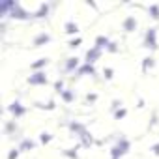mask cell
<instances>
[{"label":"cell","instance_id":"cell-18","mask_svg":"<svg viewBox=\"0 0 159 159\" xmlns=\"http://www.w3.org/2000/svg\"><path fill=\"white\" fill-rule=\"evenodd\" d=\"M153 66V58H144V71Z\"/></svg>","mask_w":159,"mask_h":159},{"label":"cell","instance_id":"cell-16","mask_svg":"<svg viewBox=\"0 0 159 159\" xmlns=\"http://www.w3.org/2000/svg\"><path fill=\"white\" fill-rule=\"evenodd\" d=\"M34 146H36V144H34V142H32V140H28V139H25V140H23V144H21V148H19V150H26V148H30V150H32V148H34Z\"/></svg>","mask_w":159,"mask_h":159},{"label":"cell","instance_id":"cell-7","mask_svg":"<svg viewBox=\"0 0 159 159\" xmlns=\"http://www.w3.org/2000/svg\"><path fill=\"white\" fill-rule=\"evenodd\" d=\"M10 111L15 114V118H17V116H21V114H25V109L21 107V103H19V101H13V103L10 105Z\"/></svg>","mask_w":159,"mask_h":159},{"label":"cell","instance_id":"cell-6","mask_svg":"<svg viewBox=\"0 0 159 159\" xmlns=\"http://www.w3.org/2000/svg\"><path fill=\"white\" fill-rule=\"evenodd\" d=\"M124 28H125L127 32H133V30L137 28V19H135V17H127V19L124 21Z\"/></svg>","mask_w":159,"mask_h":159},{"label":"cell","instance_id":"cell-5","mask_svg":"<svg viewBox=\"0 0 159 159\" xmlns=\"http://www.w3.org/2000/svg\"><path fill=\"white\" fill-rule=\"evenodd\" d=\"M99 54H101V51H99V49H96V47H94V49H90V51L86 52V64H94V62L99 58Z\"/></svg>","mask_w":159,"mask_h":159},{"label":"cell","instance_id":"cell-25","mask_svg":"<svg viewBox=\"0 0 159 159\" xmlns=\"http://www.w3.org/2000/svg\"><path fill=\"white\" fill-rule=\"evenodd\" d=\"M105 73H107V75H105V77H107V79H111V77H112V69H107V71H105Z\"/></svg>","mask_w":159,"mask_h":159},{"label":"cell","instance_id":"cell-23","mask_svg":"<svg viewBox=\"0 0 159 159\" xmlns=\"http://www.w3.org/2000/svg\"><path fill=\"white\" fill-rule=\"evenodd\" d=\"M124 116H125V109H122V111H118V112H116V118H118V120H120V118H124Z\"/></svg>","mask_w":159,"mask_h":159},{"label":"cell","instance_id":"cell-19","mask_svg":"<svg viewBox=\"0 0 159 159\" xmlns=\"http://www.w3.org/2000/svg\"><path fill=\"white\" fill-rule=\"evenodd\" d=\"M54 88H56V92H60V94H62V92H64V90H62V88H64V84H62V81H56V84H54Z\"/></svg>","mask_w":159,"mask_h":159},{"label":"cell","instance_id":"cell-10","mask_svg":"<svg viewBox=\"0 0 159 159\" xmlns=\"http://www.w3.org/2000/svg\"><path fill=\"white\" fill-rule=\"evenodd\" d=\"M47 41H51V36H49V34H39V36L34 39V45L39 47V45H43V43H47Z\"/></svg>","mask_w":159,"mask_h":159},{"label":"cell","instance_id":"cell-22","mask_svg":"<svg viewBox=\"0 0 159 159\" xmlns=\"http://www.w3.org/2000/svg\"><path fill=\"white\" fill-rule=\"evenodd\" d=\"M17 155H19V152H17V150H13V152H10L8 159H17Z\"/></svg>","mask_w":159,"mask_h":159},{"label":"cell","instance_id":"cell-1","mask_svg":"<svg viewBox=\"0 0 159 159\" xmlns=\"http://www.w3.org/2000/svg\"><path fill=\"white\" fill-rule=\"evenodd\" d=\"M127 150H129V142L125 140V139H120V142L112 148V157H122L124 153H127Z\"/></svg>","mask_w":159,"mask_h":159},{"label":"cell","instance_id":"cell-9","mask_svg":"<svg viewBox=\"0 0 159 159\" xmlns=\"http://www.w3.org/2000/svg\"><path fill=\"white\" fill-rule=\"evenodd\" d=\"M64 28H66L67 34H77V32H79V26H77V23H73V21H67V23L64 25Z\"/></svg>","mask_w":159,"mask_h":159},{"label":"cell","instance_id":"cell-24","mask_svg":"<svg viewBox=\"0 0 159 159\" xmlns=\"http://www.w3.org/2000/svg\"><path fill=\"white\" fill-rule=\"evenodd\" d=\"M152 152H153L155 155H159V144H155V146H152Z\"/></svg>","mask_w":159,"mask_h":159},{"label":"cell","instance_id":"cell-11","mask_svg":"<svg viewBox=\"0 0 159 159\" xmlns=\"http://www.w3.org/2000/svg\"><path fill=\"white\" fill-rule=\"evenodd\" d=\"M47 62H49V58H39V60H38V62H34L30 67H32V69H39V67L47 66Z\"/></svg>","mask_w":159,"mask_h":159},{"label":"cell","instance_id":"cell-8","mask_svg":"<svg viewBox=\"0 0 159 159\" xmlns=\"http://www.w3.org/2000/svg\"><path fill=\"white\" fill-rule=\"evenodd\" d=\"M11 15H13V17H17V19H26V15H28V13H26L25 10H21V6H19V4H15V8H13Z\"/></svg>","mask_w":159,"mask_h":159},{"label":"cell","instance_id":"cell-13","mask_svg":"<svg viewBox=\"0 0 159 159\" xmlns=\"http://www.w3.org/2000/svg\"><path fill=\"white\" fill-rule=\"evenodd\" d=\"M148 11L152 13L153 19H159V6H157V4H152V6L148 8Z\"/></svg>","mask_w":159,"mask_h":159},{"label":"cell","instance_id":"cell-12","mask_svg":"<svg viewBox=\"0 0 159 159\" xmlns=\"http://www.w3.org/2000/svg\"><path fill=\"white\" fill-rule=\"evenodd\" d=\"M79 73H83V75H84V73H92V75H94V73H96V69H94V66H92V64H86V66H83L81 69H79Z\"/></svg>","mask_w":159,"mask_h":159},{"label":"cell","instance_id":"cell-26","mask_svg":"<svg viewBox=\"0 0 159 159\" xmlns=\"http://www.w3.org/2000/svg\"><path fill=\"white\" fill-rule=\"evenodd\" d=\"M112 159H116V157H112Z\"/></svg>","mask_w":159,"mask_h":159},{"label":"cell","instance_id":"cell-17","mask_svg":"<svg viewBox=\"0 0 159 159\" xmlns=\"http://www.w3.org/2000/svg\"><path fill=\"white\" fill-rule=\"evenodd\" d=\"M62 98H64V101H67V103H69V101H73V94H71V92H67V90H64V92H62Z\"/></svg>","mask_w":159,"mask_h":159},{"label":"cell","instance_id":"cell-4","mask_svg":"<svg viewBox=\"0 0 159 159\" xmlns=\"http://www.w3.org/2000/svg\"><path fill=\"white\" fill-rule=\"evenodd\" d=\"M111 45H112V43L109 41V38H105V36H98V38H96V49L101 51V49H109Z\"/></svg>","mask_w":159,"mask_h":159},{"label":"cell","instance_id":"cell-2","mask_svg":"<svg viewBox=\"0 0 159 159\" xmlns=\"http://www.w3.org/2000/svg\"><path fill=\"white\" fill-rule=\"evenodd\" d=\"M155 36H157V32H155V28H150V30L146 32V38H144V45H146L148 49H155V47H157V41H155Z\"/></svg>","mask_w":159,"mask_h":159},{"label":"cell","instance_id":"cell-15","mask_svg":"<svg viewBox=\"0 0 159 159\" xmlns=\"http://www.w3.org/2000/svg\"><path fill=\"white\" fill-rule=\"evenodd\" d=\"M47 11H49V6L47 4H43L39 10H38V13H36V17H45L47 15Z\"/></svg>","mask_w":159,"mask_h":159},{"label":"cell","instance_id":"cell-21","mask_svg":"<svg viewBox=\"0 0 159 159\" xmlns=\"http://www.w3.org/2000/svg\"><path fill=\"white\" fill-rule=\"evenodd\" d=\"M83 39L81 38H77V39H73V41H69V47H79V43H81Z\"/></svg>","mask_w":159,"mask_h":159},{"label":"cell","instance_id":"cell-20","mask_svg":"<svg viewBox=\"0 0 159 159\" xmlns=\"http://www.w3.org/2000/svg\"><path fill=\"white\" fill-rule=\"evenodd\" d=\"M49 140H51V135H49V133H41V142L45 144V142H49Z\"/></svg>","mask_w":159,"mask_h":159},{"label":"cell","instance_id":"cell-14","mask_svg":"<svg viewBox=\"0 0 159 159\" xmlns=\"http://www.w3.org/2000/svg\"><path fill=\"white\" fill-rule=\"evenodd\" d=\"M77 64H79V62H77V58H67L66 69H67V71H71V69H75V67H77Z\"/></svg>","mask_w":159,"mask_h":159},{"label":"cell","instance_id":"cell-3","mask_svg":"<svg viewBox=\"0 0 159 159\" xmlns=\"http://www.w3.org/2000/svg\"><path fill=\"white\" fill-rule=\"evenodd\" d=\"M28 83L30 84H47V75L43 71H38V73L28 77Z\"/></svg>","mask_w":159,"mask_h":159}]
</instances>
